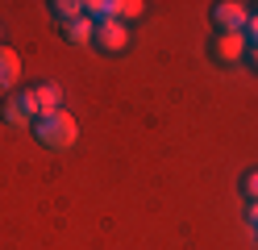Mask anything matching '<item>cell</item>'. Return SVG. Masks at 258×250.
Wrapping results in <instances>:
<instances>
[{
	"mask_svg": "<svg viewBox=\"0 0 258 250\" xmlns=\"http://www.w3.org/2000/svg\"><path fill=\"white\" fill-rule=\"evenodd\" d=\"M34 138L46 146V150H71L79 142V125H75V117L67 109H58L50 117H38L34 121Z\"/></svg>",
	"mask_w": 258,
	"mask_h": 250,
	"instance_id": "6da1fadb",
	"label": "cell"
},
{
	"mask_svg": "<svg viewBox=\"0 0 258 250\" xmlns=\"http://www.w3.org/2000/svg\"><path fill=\"white\" fill-rule=\"evenodd\" d=\"M213 21H217L221 33H241L250 21V9L237 5V0H221V5H213Z\"/></svg>",
	"mask_w": 258,
	"mask_h": 250,
	"instance_id": "7a4b0ae2",
	"label": "cell"
},
{
	"mask_svg": "<svg viewBox=\"0 0 258 250\" xmlns=\"http://www.w3.org/2000/svg\"><path fill=\"white\" fill-rule=\"evenodd\" d=\"M92 42L100 50H108V55H121V50L129 46V29H125V21H100Z\"/></svg>",
	"mask_w": 258,
	"mask_h": 250,
	"instance_id": "3957f363",
	"label": "cell"
},
{
	"mask_svg": "<svg viewBox=\"0 0 258 250\" xmlns=\"http://www.w3.org/2000/svg\"><path fill=\"white\" fill-rule=\"evenodd\" d=\"M246 33H217V42H213V55L221 63H237L241 55H246Z\"/></svg>",
	"mask_w": 258,
	"mask_h": 250,
	"instance_id": "277c9868",
	"label": "cell"
},
{
	"mask_svg": "<svg viewBox=\"0 0 258 250\" xmlns=\"http://www.w3.org/2000/svg\"><path fill=\"white\" fill-rule=\"evenodd\" d=\"M17 79H21V55L0 46V88H17Z\"/></svg>",
	"mask_w": 258,
	"mask_h": 250,
	"instance_id": "5b68a950",
	"label": "cell"
},
{
	"mask_svg": "<svg viewBox=\"0 0 258 250\" xmlns=\"http://www.w3.org/2000/svg\"><path fill=\"white\" fill-rule=\"evenodd\" d=\"M62 33H67V42H71V46H88V42L96 38V21L84 13V17H75V21L62 25Z\"/></svg>",
	"mask_w": 258,
	"mask_h": 250,
	"instance_id": "8992f818",
	"label": "cell"
},
{
	"mask_svg": "<svg viewBox=\"0 0 258 250\" xmlns=\"http://www.w3.org/2000/svg\"><path fill=\"white\" fill-rule=\"evenodd\" d=\"M34 100H38V117H50L62 109V92H58V83H38L34 88Z\"/></svg>",
	"mask_w": 258,
	"mask_h": 250,
	"instance_id": "52a82bcc",
	"label": "cell"
},
{
	"mask_svg": "<svg viewBox=\"0 0 258 250\" xmlns=\"http://www.w3.org/2000/svg\"><path fill=\"white\" fill-rule=\"evenodd\" d=\"M50 9H54V17H58L62 25H67V21H75V17H84V13H88L84 5H79V0H54Z\"/></svg>",
	"mask_w": 258,
	"mask_h": 250,
	"instance_id": "ba28073f",
	"label": "cell"
},
{
	"mask_svg": "<svg viewBox=\"0 0 258 250\" xmlns=\"http://www.w3.org/2000/svg\"><path fill=\"white\" fill-rule=\"evenodd\" d=\"M142 13H146V5H142V0H125V21H138Z\"/></svg>",
	"mask_w": 258,
	"mask_h": 250,
	"instance_id": "9c48e42d",
	"label": "cell"
},
{
	"mask_svg": "<svg viewBox=\"0 0 258 250\" xmlns=\"http://www.w3.org/2000/svg\"><path fill=\"white\" fill-rule=\"evenodd\" d=\"M246 196H250V200H258V171H250V175H246Z\"/></svg>",
	"mask_w": 258,
	"mask_h": 250,
	"instance_id": "30bf717a",
	"label": "cell"
},
{
	"mask_svg": "<svg viewBox=\"0 0 258 250\" xmlns=\"http://www.w3.org/2000/svg\"><path fill=\"white\" fill-rule=\"evenodd\" d=\"M246 29H250V38L258 42V13H254V17H250V21H246Z\"/></svg>",
	"mask_w": 258,
	"mask_h": 250,
	"instance_id": "8fae6325",
	"label": "cell"
},
{
	"mask_svg": "<svg viewBox=\"0 0 258 250\" xmlns=\"http://www.w3.org/2000/svg\"><path fill=\"white\" fill-rule=\"evenodd\" d=\"M250 225H258V200L250 205Z\"/></svg>",
	"mask_w": 258,
	"mask_h": 250,
	"instance_id": "7c38bea8",
	"label": "cell"
},
{
	"mask_svg": "<svg viewBox=\"0 0 258 250\" xmlns=\"http://www.w3.org/2000/svg\"><path fill=\"white\" fill-rule=\"evenodd\" d=\"M250 55H254V63H258V42H254V46H250Z\"/></svg>",
	"mask_w": 258,
	"mask_h": 250,
	"instance_id": "4fadbf2b",
	"label": "cell"
}]
</instances>
